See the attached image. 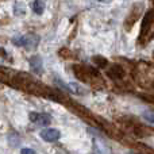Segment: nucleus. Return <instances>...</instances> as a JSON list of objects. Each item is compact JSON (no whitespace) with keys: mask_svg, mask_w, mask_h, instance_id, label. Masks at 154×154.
I'll list each match as a JSON object with an SVG mask.
<instances>
[{"mask_svg":"<svg viewBox=\"0 0 154 154\" xmlns=\"http://www.w3.org/2000/svg\"><path fill=\"white\" fill-rule=\"evenodd\" d=\"M30 62V68H31L32 72L35 73H42L43 68H42V58L39 56H32L31 58L29 60Z\"/></svg>","mask_w":154,"mask_h":154,"instance_id":"7","label":"nucleus"},{"mask_svg":"<svg viewBox=\"0 0 154 154\" xmlns=\"http://www.w3.org/2000/svg\"><path fill=\"white\" fill-rule=\"evenodd\" d=\"M38 37L35 35H26V37H18V38H14L12 43L16 46H26L29 49H34L35 46L38 45Z\"/></svg>","mask_w":154,"mask_h":154,"instance_id":"4","label":"nucleus"},{"mask_svg":"<svg viewBox=\"0 0 154 154\" xmlns=\"http://www.w3.org/2000/svg\"><path fill=\"white\" fill-rule=\"evenodd\" d=\"M108 75H109V77H112L115 81H120V80H123L126 77L125 70H123L120 66H118V65H115V66L111 68V70L108 72Z\"/></svg>","mask_w":154,"mask_h":154,"instance_id":"8","label":"nucleus"},{"mask_svg":"<svg viewBox=\"0 0 154 154\" xmlns=\"http://www.w3.org/2000/svg\"><path fill=\"white\" fill-rule=\"evenodd\" d=\"M143 118L150 123H154V111H145Z\"/></svg>","mask_w":154,"mask_h":154,"instance_id":"11","label":"nucleus"},{"mask_svg":"<svg viewBox=\"0 0 154 154\" xmlns=\"http://www.w3.org/2000/svg\"><path fill=\"white\" fill-rule=\"evenodd\" d=\"M61 133L56 128H45V130L41 131V138L45 142H56L60 139Z\"/></svg>","mask_w":154,"mask_h":154,"instance_id":"6","label":"nucleus"},{"mask_svg":"<svg viewBox=\"0 0 154 154\" xmlns=\"http://www.w3.org/2000/svg\"><path fill=\"white\" fill-rule=\"evenodd\" d=\"M100 2H104V0H100Z\"/></svg>","mask_w":154,"mask_h":154,"instance_id":"14","label":"nucleus"},{"mask_svg":"<svg viewBox=\"0 0 154 154\" xmlns=\"http://www.w3.org/2000/svg\"><path fill=\"white\" fill-rule=\"evenodd\" d=\"M153 38H154V10H150V11H147V14L143 18V22H142L138 43L141 46H145Z\"/></svg>","mask_w":154,"mask_h":154,"instance_id":"1","label":"nucleus"},{"mask_svg":"<svg viewBox=\"0 0 154 154\" xmlns=\"http://www.w3.org/2000/svg\"><path fill=\"white\" fill-rule=\"evenodd\" d=\"M128 154H131V153H128Z\"/></svg>","mask_w":154,"mask_h":154,"instance_id":"16","label":"nucleus"},{"mask_svg":"<svg viewBox=\"0 0 154 154\" xmlns=\"http://www.w3.org/2000/svg\"><path fill=\"white\" fill-rule=\"evenodd\" d=\"M20 154H37V153H35V150L30 149V147H23L20 150Z\"/></svg>","mask_w":154,"mask_h":154,"instance_id":"13","label":"nucleus"},{"mask_svg":"<svg viewBox=\"0 0 154 154\" xmlns=\"http://www.w3.org/2000/svg\"><path fill=\"white\" fill-rule=\"evenodd\" d=\"M8 143H10L12 147H16L19 143H20V139H19V135L15 133V131L10 133V135H8Z\"/></svg>","mask_w":154,"mask_h":154,"instance_id":"10","label":"nucleus"},{"mask_svg":"<svg viewBox=\"0 0 154 154\" xmlns=\"http://www.w3.org/2000/svg\"><path fill=\"white\" fill-rule=\"evenodd\" d=\"M135 77L141 85L154 89V65L141 62L137 65Z\"/></svg>","mask_w":154,"mask_h":154,"instance_id":"2","label":"nucleus"},{"mask_svg":"<svg viewBox=\"0 0 154 154\" xmlns=\"http://www.w3.org/2000/svg\"><path fill=\"white\" fill-rule=\"evenodd\" d=\"M29 118L32 123H37L39 126H49L51 122V116L49 114H39V112H30Z\"/></svg>","mask_w":154,"mask_h":154,"instance_id":"5","label":"nucleus"},{"mask_svg":"<svg viewBox=\"0 0 154 154\" xmlns=\"http://www.w3.org/2000/svg\"><path fill=\"white\" fill-rule=\"evenodd\" d=\"M32 11H34L35 14H38V15L43 14V11H45V3H43L42 0H35V2L32 3Z\"/></svg>","mask_w":154,"mask_h":154,"instance_id":"9","label":"nucleus"},{"mask_svg":"<svg viewBox=\"0 0 154 154\" xmlns=\"http://www.w3.org/2000/svg\"><path fill=\"white\" fill-rule=\"evenodd\" d=\"M95 61H97V64L100 65V66H106L107 65V60H104V58H101V57H95Z\"/></svg>","mask_w":154,"mask_h":154,"instance_id":"12","label":"nucleus"},{"mask_svg":"<svg viewBox=\"0 0 154 154\" xmlns=\"http://www.w3.org/2000/svg\"><path fill=\"white\" fill-rule=\"evenodd\" d=\"M142 11H143V4H142V3H138V4H135L133 8H131L130 14H128V16L126 18V22H125L126 30H130L131 27L134 26V23H135V22L139 19V16H141Z\"/></svg>","mask_w":154,"mask_h":154,"instance_id":"3","label":"nucleus"},{"mask_svg":"<svg viewBox=\"0 0 154 154\" xmlns=\"http://www.w3.org/2000/svg\"><path fill=\"white\" fill-rule=\"evenodd\" d=\"M152 2H153V3H154V0H152Z\"/></svg>","mask_w":154,"mask_h":154,"instance_id":"15","label":"nucleus"}]
</instances>
